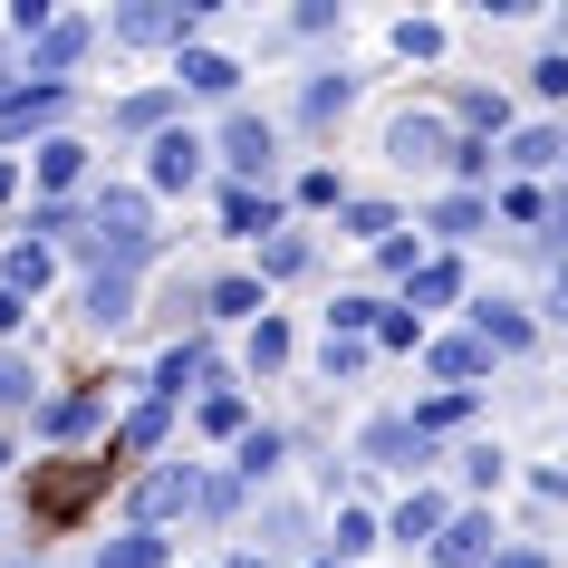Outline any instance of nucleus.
<instances>
[{
	"label": "nucleus",
	"instance_id": "obj_36",
	"mask_svg": "<svg viewBox=\"0 0 568 568\" xmlns=\"http://www.w3.org/2000/svg\"><path fill=\"white\" fill-rule=\"evenodd\" d=\"M300 270H308V241L300 232H270L261 241V280H300Z\"/></svg>",
	"mask_w": 568,
	"mask_h": 568
},
{
	"label": "nucleus",
	"instance_id": "obj_9",
	"mask_svg": "<svg viewBox=\"0 0 568 568\" xmlns=\"http://www.w3.org/2000/svg\"><path fill=\"white\" fill-rule=\"evenodd\" d=\"M530 337H539L530 308H510V300H473V347H481V357H520Z\"/></svg>",
	"mask_w": 568,
	"mask_h": 568
},
{
	"label": "nucleus",
	"instance_id": "obj_29",
	"mask_svg": "<svg viewBox=\"0 0 568 568\" xmlns=\"http://www.w3.org/2000/svg\"><path fill=\"white\" fill-rule=\"evenodd\" d=\"M453 424H473V395H424L415 415H405V434H415V444H434V434H453Z\"/></svg>",
	"mask_w": 568,
	"mask_h": 568
},
{
	"label": "nucleus",
	"instance_id": "obj_33",
	"mask_svg": "<svg viewBox=\"0 0 568 568\" xmlns=\"http://www.w3.org/2000/svg\"><path fill=\"white\" fill-rule=\"evenodd\" d=\"M337 232H347V241H366V251H376V241L395 232V203H337Z\"/></svg>",
	"mask_w": 568,
	"mask_h": 568
},
{
	"label": "nucleus",
	"instance_id": "obj_46",
	"mask_svg": "<svg viewBox=\"0 0 568 568\" xmlns=\"http://www.w3.org/2000/svg\"><path fill=\"white\" fill-rule=\"evenodd\" d=\"M530 88H539V97H549V106H559V97H568V59H559V49H549V59H539V68H530Z\"/></svg>",
	"mask_w": 568,
	"mask_h": 568
},
{
	"label": "nucleus",
	"instance_id": "obj_51",
	"mask_svg": "<svg viewBox=\"0 0 568 568\" xmlns=\"http://www.w3.org/2000/svg\"><path fill=\"white\" fill-rule=\"evenodd\" d=\"M308 568H337V559H308Z\"/></svg>",
	"mask_w": 568,
	"mask_h": 568
},
{
	"label": "nucleus",
	"instance_id": "obj_17",
	"mask_svg": "<svg viewBox=\"0 0 568 568\" xmlns=\"http://www.w3.org/2000/svg\"><path fill=\"white\" fill-rule=\"evenodd\" d=\"M453 135H463V145H491V135H510V97L463 88V97H453Z\"/></svg>",
	"mask_w": 568,
	"mask_h": 568
},
{
	"label": "nucleus",
	"instance_id": "obj_28",
	"mask_svg": "<svg viewBox=\"0 0 568 568\" xmlns=\"http://www.w3.org/2000/svg\"><path fill=\"white\" fill-rule=\"evenodd\" d=\"M376 539H386V530H376V510H366V501H337V520H328V549H337V568L357 559V549H376Z\"/></svg>",
	"mask_w": 568,
	"mask_h": 568
},
{
	"label": "nucleus",
	"instance_id": "obj_19",
	"mask_svg": "<svg viewBox=\"0 0 568 568\" xmlns=\"http://www.w3.org/2000/svg\"><path fill=\"white\" fill-rule=\"evenodd\" d=\"M97 415H106V395H97V386H68L59 405L39 415V434H49V444H78V434H97Z\"/></svg>",
	"mask_w": 568,
	"mask_h": 568
},
{
	"label": "nucleus",
	"instance_id": "obj_1",
	"mask_svg": "<svg viewBox=\"0 0 568 568\" xmlns=\"http://www.w3.org/2000/svg\"><path fill=\"white\" fill-rule=\"evenodd\" d=\"M212 164V145L193 135V125H164V135H145V193H193Z\"/></svg>",
	"mask_w": 568,
	"mask_h": 568
},
{
	"label": "nucleus",
	"instance_id": "obj_3",
	"mask_svg": "<svg viewBox=\"0 0 568 568\" xmlns=\"http://www.w3.org/2000/svg\"><path fill=\"white\" fill-rule=\"evenodd\" d=\"M212 154L232 164V183H241V193H270V164H280V135H270V116H232Z\"/></svg>",
	"mask_w": 568,
	"mask_h": 568
},
{
	"label": "nucleus",
	"instance_id": "obj_27",
	"mask_svg": "<svg viewBox=\"0 0 568 568\" xmlns=\"http://www.w3.org/2000/svg\"><path fill=\"white\" fill-rule=\"evenodd\" d=\"M366 463H395V473H415V463H424V444H415V434H405V415H386V424H366Z\"/></svg>",
	"mask_w": 568,
	"mask_h": 568
},
{
	"label": "nucleus",
	"instance_id": "obj_11",
	"mask_svg": "<svg viewBox=\"0 0 568 568\" xmlns=\"http://www.w3.org/2000/svg\"><path fill=\"white\" fill-rule=\"evenodd\" d=\"M193 88V97H241V59H222V49H174V97Z\"/></svg>",
	"mask_w": 568,
	"mask_h": 568
},
{
	"label": "nucleus",
	"instance_id": "obj_22",
	"mask_svg": "<svg viewBox=\"0 0 568 568\" xmlns=\"http://www.w3.org/2000/svg\"><path fill=\"white\" fill-rule=\"evenodd\" d=\"M49 251H39V241H10V261H0V290H10V300H30L39 308V290H49Z\"/></svg>",
	"mask_w": 568,
	"mask_h": 568
},
{
	"label": "nucleus",
	"instance_id": "obj_40",
	"mask_svg": "<svg viewBox=\"0 0 568 568\" xmlns=\"http://www.w3.org/2000/svg\"><path fill=\"white\" fill-rule=\"evenodd\" d=\"M376 308H386V300H357V290L328 300V337H366V328H376Z\"/></svg>",
	"mask_w": 568,
	"mask_h": 568
},
{
	"label": "nucleus",
	"instance_id": "obj_52",
	"mask_svg": "<svg viewBox=\"0 0 568 568\" xmlns=\"http://www.w3.org/2000/svg\"><path fill=\"white\" fill-rule=\"evenodd\" d=\"M0 463H10V444H0Z\"/></svg>",
	"mask_w": 568,
	"mask_h": 568
},
{
	"label": "nucleus",
	"instance_id": "obj_45",
	"mask_svg": "<svg viewBox=\"0 0 568 568\" xmlns=\"http://www.w3.org/2000/svg\"><path fill=\"white\" fill-rule=\"evenodd\" d=\"M463 481H473V491H501V453L473 444V453H463Z\"/></svg>",
	"mask_w": 568,
	"mask_h": 568
},
{
	"label": "nucleus",
	"instance_id": "obj_38",
	"mask_svg": "<svg viewBox=\"0 0 568 568\" xmlns=\"http://www.w3.org/2000/svg\"><path fill=\"white\" fill-rule=\"evenodd\" d=\"M376 270H395V280H415V270H424V241L405 232V222H395V232L376 241Z\"/></svg>",
	"mask_w": 568,
	"mask_h": 568
},
{
	"label": "nucleus",
	"instance_id": "obj_8",
	"mask_svg": "<svg viewBox=\"0 0 568 568\" xmlns=\"http://www.w3.org/2000/svg\"><path fill=\"white\" fill-rule=\"evenodd\" d=\"M501 549V530H491V510H453L444 530H434V568H481Z\"/></svg>",
	"mask_w": 568,
	"mask_h": 568
},
{
	"label": "nucleus",
	"instance_id": "obj_35",
	"mask_svg": "<svg viewBox=\"0 0 568 568\" xmlns=\"http://www.w3.org/2000/svg\"><path fill=\"white\" fill-rule=\"evenodd\" d=\"M203 308H212V318H261V280H212Z\"/></svg>",
	"mask_w": 568,
	"mask_h": 568
},
{
	"label": "nucleus",
	"instance_id": "obj_32",
	"mask_svg": "<svg viewBox=\"0 0 568 568\" xmlns=\"http://www.w3.org/2000/svg\"><path fill=\"white\" fill-rule=\"evenodd\" d=\"M481 222H491V203H481V193H444V203H434V232H444V241H473Z\"/></svg>",
	"mask_w": 568,
	"mask_h": 568
},
{
	"label": "nucleus",
	"instance_id": "obj_4",
	"mask_svg": "<svg viewBox=\"0 0 568 568\" xmlns=\"http://www.w3.org/2000/svg\"><path fill=\"white\" fill-rule=\"evenodd\" d=\"M193 30H203L193 0H135V10H116V39H135V49H193Z\"/></svg>",
	"mask_w": 568,
	"mask_h": 568
},
{
	"label": "nucleus",
	"instance_id": "obj_25",
	"mask_svg": "<svg viewBox=\"0 0 568 568\" xmlns=\"http://www.w3.org/2000/svg\"><path fill=\"white\" fill-rule=\"evenodd\" d=\"M174 549H164V530H116V539H97V568H164Z\"/></svg>",
	"mask_w": 568,
	"mask_h": 568
},
{
	"label": "nucleus",
	"instance_id": "obj_16",
	"mask_svg": "<svg viewBox=\"0 0 568 568\" xmlns=\"http://www.w3.org/2000/svg\"><path fill=\"white\" fill-rule=\"evenodd\" d=\"M164 434H174V405H135V415L116 424V463H164Z\"/></svg>",
	"mask_w": 568,
	"mask_h": 568
},
{
	"label": "nucleus",
	"instance_id": "obj_30",
	"mask_svg": "<svg viewBox=\"0 0 568 568\" xmlns=\"http://www.w3.org/2000/svg\"><path fill=\"white\" fill-rule=\"evenodd\" d=\"M174 106H183L174 88H145V97H125V106H116V125H125V135H164V125H174Z\"/></svg>",
	"mask_w": 568,
	"mask_h": 568
},
{
	"label": "nucleus",
	"instance_id": "obj_21",
	"mask_svg": "<svg viewBox=\"0 0 568 568\" xmlns=\"http://www.w3.org/2000/svg\"><path fill=\"white\" fill-rule=\"evenodd\" d=\"M222 232L232 241H270L280 232V193H241L232 183V193H222Z\"/></svg>",
	"mask_w": 568,
	"mask_h": 568
},
{
	"label": "nucleus",
	"instance_id": "obj_5",
	"mask_svg": "<svg viewBox=\"0 0 568 568\" xmlns=\"http://www.w3.org/2000/svg\"><path fill=\"white\" fill-rule=\"evenodd\" d=\"M88 20H49V30H39L30 39V88H68V68H78V59H88Z\"/></svg>",
	"mask_w": 568,
	"mask_h": 568
},
{
	"label": "nucleus",
	"instance_id": "obj_47",
	"mask_svg": "<svg viewBox=\"0 0 568 568\" xmlns=\"http://www.w3.org/2000/svg\"><path fill=\"white\" fill-rule=\"evenodd\" d=\"M481 568H549V549H530V539H520V549H491Z\"/></svg>",
	"mask_w": 568,
	"mask_h": 568
},
{
	"label": "nucleus",
	"instance_id": "obj_50",
	"mask_svg": "<svg viewBox=\"0 0 568 568\" xmlns=\"http://www.w3.org/2000/svg\"><path fill=\"white\" fill-rule=\"evenodd\" d=\"M222 568H270V559H261V549H232V559H222Z\"/></svg>",
	"mask_w": 568,
	"mask_h": 568
},
{
	"label": "nucleus",
	"instance_id": "obj_6",
	"mask_svg": "<svg viewBox=\"0 0 568 568\" xmlns=\"http://www.w3.org/2000/svg\"><path fill=\"white\" fill-rule=\"evenodd\" d=\"M30 174H39V203H68V193H78V183H88V145H78V135H39V154H30Z\"/></svg>",
	"mask_w": 568,
	"mask_h": 568
},
{
	"label": "nucleus",
	"instance_id": "obj_39",
	"mask_svg": "<svg viewBox=\"0 0 568 568\" xmlns=\"http://www.w3.org/2000/svg\"><path fill=\"white\" fill-rule=\"evenodd\" d=\"M97 473H106V463H88V473H49V491H39V510H59V520H68V510L88 501V481H97Z\"/></svg>",
	"mask_w": 568,
	"mask_h": 568
},
{
	"label": "nucleus",
	"instance_id": "obj_26",
	"mask_svg": "<svg viewBox=\"0 0 568 568\" xmlns=\"http://www.w3.org/2000/svg\"><path fill=\"white\" fill-rule=\"evenodd\" d=\"M510 164H520V174H549V164H559V154H568V135H559V125H549V116H539V125H520V135H510Z\"/></svg>",
	"mask_w": 568,
	"mask_h": 568
},
{
	"label": "nucleus",
	"instance_id": "obj_12",
	"mask_svg": "<svg viewBox=\"0 0 568 568\" xmlns=\"http://www.w3.org/2000/svg\"><path fill=\"white\" fill-rule=\"evenodd\" d=\"M280 453H290L280 424H241V434H232V481H241V491H261V481L280 473Z\"/></svg>",
	"mask_w": 568,
	"mask_h": 568
},
{
	"label": "nucleus",
	"instance_id": "obj_20",
	"mask_svg": "<svg viewBox=\"0 0 568 568\" xmlns=\"http://www.w3.org/2000/svg\"><path fill=\"white\" fill-rule=\"evenodd\" d=\"M444 520H453V501H444V491H415V501L395 510V520H376V530H386V539H405V549H434V530H444Z\"/></svg>",
	"mask_w": 568,
	"mask_h": 568
},
{
	"label": "nucleus",
	"instance_id": "obj_31",
	"mask_svg": "<svg viewBox=\"0 0 568 568\" xmlns=\"http://www.w3.org/2000/svg\"><path fill=\"white\" fill-rule=\"evenodd\" d=\"M290 347H300V337L280 328V318H251V347H241V357H251V376H280V366H290Z\"/></svg>",
	"mask_w": 568,
	"mask_h": 568
},
{
	"label": "nucleus",
	"instance_id": "obj_14",
	"mask_svg": "<svg viewBox=\"0 0 568 568\" xmlns=\"http://www.w3.org/2000/svg\"><path fill=\"white\" fill-rule=\"evenodd\" d=\"M463 300V261L453 251H424V270L405 280V318H424V308H453Z\"/></svg>",
	"mask_w": 568,
	"mask_h": 568
},
{
	"label": "nucleus",
	"instance_id": "obj_23",
	"mask_svg": "<svg viewBox=\"0 0 568 568\" xmlns=\"http://www.w3.org/2000/svg\"><path fill=\"white\" fill-rule=\"evenodd\" d=\"M347 97H357V88H347V68H318V78L300 88V125H337V116H347Z\"/></svg>",
	"mask_w": 568,
	"mask_h": 568
},
{
	"label": "nucleus",
	"instance_id": "obj_37",
	"mask_svg": "<svg viewBox=\"0 0 568 568\" xmlns=\"http://www.w3.org/2000/svg\"><path fill=\"white\" fill-rule=\"evenodd\" d=\"M366 347H424V318H405V308H376V328H366Z\"/></svg>",
	"mask_w": 568,
	"mask_h": 568
},
{
	"label": "nucleus",
	"instance_id": "obj_13",
	"mask_svg": "<svg viewBox=\"0 0 568 568\" xmlns=\"http://www.w3.org/2000/svg\"><path fill=\"white\" fill-rule=\"evenodd\" d=\"M453 145H463V135H453V116H434V106L395 116V154H405V164H453Z\"/></svg>",
	"mask_w": 568,
	"mask_h": 568
},
{
	"label": "nucleus",
	"instance_id": "obj_41",
	"mask_svg": "<svg viewBox=\"0 0 568 568\" xmlns=\"http://www.w3.org/2000/svg\"><path fill=\"white\" fill-rule=\"evenodd\" d=\"M501 222H549V193L539 183H501Z\"/></svg>",
	"mask_w": 568,
	"mask_h": 568
},
{
	"label": "nucleus",
	"instance_id": "obj_34",
	"mask_svg": "<svg viewBox=\"0 0 568 568\" xmlns=\"http://www.w3.org/2000/svg\"><path fill=\"white\" fill-rule=\"evenodd\" d=\"M395 59L434 68V59H444V20H395Z\"/></svg>",
	"mask_w": 568,
	"mask_h": 568
},
{
	"label": "nucleus",
	"instance_id": "obj_43",
	"mask_svg": "<svg viewBox=\"0 0 568 568\" xmlns=\"http://www.w3.org/2000/svg\"><path fill=\"white\" fill-rule=\"evenodd\" d=\"M337 203H347L337 174H328V164H308V174H300V212H337Z\"/></svg>",
	"mask_w": 568,
	"mask_h": 568
},
{
	"label": "nucleus",
	"instance_id": "obj_44",
	"mask_svg": "<svg viewBox=\"0 0 568 568\" xmlns=\"http://www.w3.org/2000/svg\"><path fill=\"white\" fill-rule=\"evenodd\" d=\"M30 395H39V376H30L20 357H0V415H10V405H30Z\"/></svg>",
	"mask_w": 568,
	"mask_h": 568
},
{
	"label": "nucleus",
	"instance_id": "obj_42",
	"mask_svg": "<svg viewBox=\"0 0 568 568\" xmlns=\"http://www.w3.org/2000/svg\"><path fill=\"white\" fill-rule=\"evenodd\" d=\"M366 357H376L366 337H328V386H347V376H366Z\"/></svg>",
	"mask_w": 568,
	"mask_h": 568
},
{
	"label": "nucleus",
	"instance_id": "obj_15",
	"mask_svg": "<svg viewBox=\"0 0 568 568\" xmlns=\"http://www.w3.org/2000/svg\"><path fill=\"white\" fill-rule=\"evenodd\" d=\"M135 280H145V261H97L88 270V308L116 328V318H135Z\"/></svg>",
	"mask_w": 568,
	"mask_h": 568
},
{
	"label": "nucleus",
	"instance_id": "obj_49",
	"mask_svg": "<svg viewBox=\"0 0 568 568\" xmlns=\"http://www.w3.org/2000/svg\"><path fill=\"white\" fill-rule=\"evenodd\" d=\"M0 203H20V164L10 154H0Z\"/></svg>",
	"mask_w": 568,
	"mask_h": 568
},
{
	"label": "nucleus",
	"instance_id": "obj_18",
	"mask_svg": "<svg viewBox=\"0 0 568 568\" xmlns=\"http://www.w3.org/2000/svg\"><path fill=\"white\" fill-rule=\"evenodd\" d=\"M424 357H434L444 395H473V376H491V357H481L473 337H424Z\"/></svg>",
	"mask_w": 568,
	"mask_h": 568
},
{
	"label": "nucleus",
	"instance_id": "obj_2",
	"mask_svg": "<svg viewBox=\"0 0 568 568\" xmlns=\"http://www.w3.org/2000/svg\"><path fill=\"white\" fill-rule=\"evenodd\" d=\"M193 463H154V473H135V491H125V510H135V530H164V520H183L193 510Z\"/></svg>",
	"mask_w": 568,
	"mask_h": 568
},
{
	"label": "nucleus",
	"instance_id": "obj_48",
	"mask_svg": "<svg viewBox=\"0 0 568 568\" xmlns=\"http://www.w3.org/2000/svg\"><path fill=\"white\" fill-rule=\"evenodd\" d=\"M30 328V300H10V290H0V337H20Z\"/></svg>",
	"mask_w": 568,
	"mask_h": 568
},
{
	"label": "nucleus",
	"instance_id": "obj_7",
	"mask_svg": "<svg viewBox=\"0 0 568 568\" xmlns=\"http://www.w3.org/2000/svg\"><path fill=\"white\" fill-rule=\"evenodd\" d=\"M68 88H0V135H59Z\"/></svg>",
	"mask_w": 568,
	"mask_h": 568
},
{
	"label": "nucleus",
	"instance_id": "obj_24",
	"mask_svg": "<svg viewBox=\"0 0 568 568\" xmlns=\"http://www.w3.org/2000/svg\"><path fill=\"white\" fill-rule=\"evenodd\" d=\"M193 424H203V434H222V444H232L241 424H251V395H241V386H203V395H193Z\"/></svg>",
	"mask_w": 568,
	"mask_h": 568
},
{
	"label": "nucleus",
	"instance_id": "obj_10",
	"mask_svg": "<svg viewBox=\"0 0 568 568\" xmlns=\"http://www.w3.org/2000/svg\"><path fill=\"white\" fill-rule=\"evenodd\" d=\"M203 386H212V347L203 337H183V347L154 357V405H183V395H203Z\"/></svg>",
	"mask_w": 568,
	"mask_h": 568
}]
</instances>
